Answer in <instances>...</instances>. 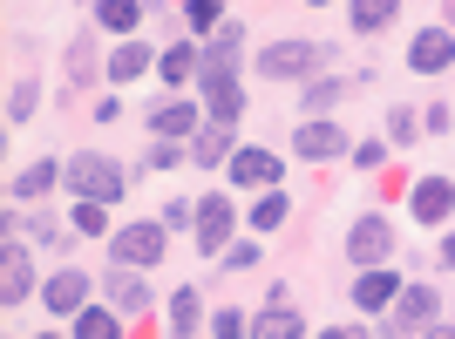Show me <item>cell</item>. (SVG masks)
Here are the masks:
<instances>
[{
    "label": "cell",
    "mask_w": 455,
    "mask_h": 339,
    "mask_svg": "<svg viewBox=\"0 0 455 339\" xmlns=\"http://www.w3.org/2000/svg\"><path fill=\"white\" fill-rule=\"evenodd\" d=\"M68 225H76L82 238H102V231H109V217H102V204H95V197H76V210H68Z\"/></svg>",
    "instance_id": "obj_26"
},
{
    "label": "cell",
    "mask_w": 455,
    "mask_h": 339,
    "mask_svg": "<svg viewBox=\"0 0 455 339\" xmlns=\"http://www.w3.org/2000/svg\"><path fill=\"white\" fill-rule=\"evenodd\" d=\"M245 312H211V333H218V339H238V333H245Z\"/></svg>",
    "instance_id": "obj_32"
},
{
    "label": "cell",
    "mask_w": 455,
    "mask_h": 339,
    "mask_svg": "<svg viewBox=\"0 0 455 339\" xmlns=\"http://www.w3.org/2000/svg\"><path fill=\"white\" fill-rule=\"evenodd\" d=\"M251 333H266V339H292V333H306V319H299V312H292L285 299H272L266 312L251 319Z\"/></svg>",
    "instance_id": "obj_18"
},
{
    "label": "cell",
    "mask_w": 455,
    "mask_h": 339,
    "mask_svg": "<svg viewBox=\"0 0 455 339\" xmlns=\"http://www.w3.org/2000/svg\"><path fill=\"white\" fill-rule=\"evenodd\" d=\"M35 292V264H28V245L20 238H7V251H0V305H20Z\"/></svg>",
    "instance_id": "obj_9"
},
{
    "label": "cell",
    "mask_w": 455,
    "mask_h": 339,
    "mask_svg": "<svg viewBox=\"0 0 455 339\" xmlns=\"http://www.w3.org/2000/svg\"><path fill=\"white\" fill-rule=\"evenodd\" d=\"M61 184H68V197H95V204H116V197L130 190V177H123L109 156H68V163H61Z\"/></svg>",
    "instance_id": "obj_1"
},
{
    "label": "cell",
    "mask_w": 455,
    "mask_h": 339,
    "mask_svg": "<svg viewBox=\"0 0 455 339\" xmlns=\"http://www.w3.org/2000/svg\"><path fill=\"white\" fill-rule=\"evenodd\" d=\"M387 136H395V143H415V136H421V115H408V109H387Z\"/></svg>",
    "instance_id": "obj_30"
},
{
    "label": "cell",
    "mask_w": 455,
    "mask_h": 339,
    "mask_svg": "<svg viewBox=\"0 0 455 339\" xmlns=\"http://www.w3.org/2000/svg\"><path fill=\"white\" fill-rule=\"evenodd\" d=\"M320 61H326L320 41H272V48H259V75L266 82H306Z\"/></svg>",
    "instance_id": "obj_2"
},
{
    "label": "cell",
    "mask_w": 455,
    "mask_h": 339,
    "mask_svg": "<svg viewBox=\"0 0 455 339\" xmlns=\"http://www.w3.org/2000/svg\"><path fill=\"white\" fill-rule=\"evenodd\" d=\"M109 305H116V312H143V305H150V285H143L136 264H116V272H109Z\"/></svg>",
    "instance_id": "obj_15"
},
{
    "label": "cell",
    "mask_w": 455,
    "mask_h": 339,
    "mask_svg": "<svg viewBox=\"0 0 455 339\" xmlns=\"http://www.w3.org/2000/svg\"><path fill=\"white\" fill-rule=\"evenodd\" d=\"M184 14H190V35H218L225 28V0H190Z\"/></svg>",
    "instance_id": "obj_25"
},
{
    "label": "cell",
    "mask_w": 455,
    "mask_h": 339,
    "mask_svg": "<svg viewBox=\"0 0 455 339\" xmlns=\"http://www.w3.org/2000/svg\"><path fill=\"white\" fill-rule=\"evenodd\" d=\"M150 130L156 136H197V130H204V115H197V102H164V109L150 115Z\"/></svg>",
    "instance_id": "obj_16"
},
{
    "label": "cell",
    "mask_w": 455,
    "mask_h": 339,
    "mask_svg": "<svg viewBox=\"0 0 455 339\" xmlns=\"http://www.w3.org/2000/svg\"><path fill=\"white\" fill-rule=\"evenodd\" d=\"M442 264H455V231H449V238H442Z\"/></svg>",
    "instance_id": "obj_35"
},
{
    "label": "cell",
    "mask_w": 455,
    "mask_h": 339,
    "mask_svg": "<svg viewBox=\"0 0 455 339\" xmlns=\"http://www.w3.org/2000/svg\"><path fill=\"white\" fill-rule=\"evenodd\" d=\"M35 102H41L35 75H28V82H14V89H7V122H28V115H35Z\"/></svg>",
    "instance_id": "obj_28"
},
{
    "label": "cell",
    "mask_w": 455,
    "mask_h": 339,
    "mask_svg": "<svg viewBox=\"0 0 455 339\" xmlns=\"http://www.w3.org/2000/svg\"><path fill=\"white\" fill-rule=\"evenodd\" d=\"M285 210H292V204H285V190L272 184L266 197H259V204H251V231H279V225H285Z\"/></svg>",
    "instance_id": "obj_24"
},
{
    "label": "cell",
    "mask_w": 455,
    "mask_h": 339,
    "mask_svg": "<svg viewBox=\"0 0 455 339\" xmlns=\"http://www.w3.org/2000/svg\"><path fill=\"white\" fill-rule=\"evenodd\" d=\"M340 95H347V82H340V75H326V82H313V89H306L299 102H306V109H333Z\"/></svg>",
    "instance_id": "obj_29"
},
{
    "label": "cell",
    "mask_w": 455,
    "mask_h": 339,
    "mask_svg": "<svg viewBox=\"0 0 455 339\" xmlns=\"http://www.w3.org/2000/svg\"><path fill=\"white\" fill-rule=\"evenodd\" d=\"M164 258V225H123V231H109V264H156Z\"/></svg>",
    "instance_id": "obj_4"
},
{
    "label": "cell",
    "mask_w": 455,
    "mask_h": 339,
    "mask_svg": "<svg viewBox=\"0 0 455 339\" xmlns=\"http://www.w3.org/2000/svg\"><path fill=\"white\" fill-rule=\"evenodd\" d=\"M197 245H204L211 258L231 245V204L225 197H197Z\"/></svg>",
    "instance_id": "obj_12"
},
{
    "label": "cell",
    "mask_w": 455,
    "mask_h": 339,
    "mask_svg": "<svg viewBox=\"0 0 455 339\" xmlns=\"http://www.w3.org/2000/svg\"><path fill=\"white\" fill-rule=\"evenodd\" d=\"M292 156H306V163H333V156H347V130H340V122H299V130H292Z\"/></svg>",
    "instance_id": "obj_6"
},
{
    "label": "cell",
    "mask_w": 455,
    "mask_h": 339,
    "mask_svg": "<svg viewBox=\"0 0 455 339\" xmlns=\"http://www.w3.org/2000/svg\"><path fill=\"white\" fill-rule=\"evenodd\" d=\"M449 20H455V0H449Z\"/></svg>",
    "instance_id": "obj_37"
},
{
    "label": "cell",
    "mask_w": 455,
    "mask_h": 339,
    "mask_svg": "<svg viewBox=\"0 0 455 339\" xmlns=\"http://www.w3.org/2000/svg\"><path fill=\"white\" fill-rule=\"evenodd\" d=\"M306 7H333V0H306Z\"/></svg>",
    "instance_id": "obj_36"
},
{
    "label": "cell",
    "mask_w": 455,
    "mask_h": 339,
    "mask_svg": "<svg viewBox=\"0 0 455 339\" xmlns=\"http://www.w3.org/2000/svg\"><path fill=\"white\" fill-rule=\"evenodd\" d=\"M435 312H442V299L428 285H401L395 305H387V333H435Z\"/></svg>",
    "instance_id": "obj_3"
},
{
    "label": "cell",
    "mask_w": 455,
    "mask_h": 339,
    "mask_svg": "<svg viewBox=\"0 0 455 339\" xmlns=\"http://www.w3.org/2000/svg\"><path fill=\"white\" fill-rule=\"evenodd\" d=\"M41 299H48V312H61V319H76L82 305H89V279H82V272H55V279L41 285Z\"/></svg>",
    "instance_id": "obj_13"
},
{
    "label": "cell",
    "mask_w": 455,
    "mask_h": 339,
    "mask_svg": "<svg viewBox=\"0 0 455 339\" xmlns=\"http://www.w3.org/2000/svg\"><path fill=\"white\" fill-rule=\"evenodd\" d=\"M279 177H285V163L272 150H251V143H245V150H231V184H238V190H272Z\"/></svg>",
    "instance_id": "obj_7"
},
{
    "label": "cell",
    "mask_w": 455,
    "mask_h": 339,
    "mask_svg": "<svg viewBox=\"0 0 455 339\" xmlns=\"http://www.w3.org/2000/svg\"><path fill=\"white\" fill-rule=\"evenodd\" d=\"M197 68H204V48H164V55H156V75L164 82H197Z\"/></svg>",
    "instance_id": "obj_17"
},
{
    "label": "cell",
    "mask_w": 455,
    "mask_h": 339,
    "mask_svg": "<svg viewBox=\"0 0 455 339\" xmlns=\"http://www.w3.org/2000/svg\"><path fill=\"white\" fill-rule=\"evenodd\" d=\"M95 20H102L109 35H130L136 20H143V0H95Z\"/></svg>",
    "instance_id": "obj_20"
},
{
    "label": "cell",
    "mask_w": 455,
    "mask_h": 339,
    "mask_svg": "<svg viewBox=\"0 0 455 339\" xmlns=\"http://www.w3.org/2000/svg\"><path fill=\"white\" fill-rule=\"evenodd\" d=\"M231 150H238V143H231V122H225V115H211V122H204V130H197V136H190V163H231Z\"/></svg>",
    "instance_id": "obj_14"
},
{
    "label": "cell",
    "mask_w": 455,
    "mask_h": 339,
    "mask_svg": "<svg viewBox=\"0 0 455 339\" xmlns=\"http://www.w3.org/2000/svg\"><path fill=\"white\" fill-rule=\"evenodd\" d=\"M395 292H401V272H395V264H367L361 279H354V305H361V312H387Z\"/></svg>",
    "instance_id": "obj_10"
},
{
    "label": "cell",
    "mask_w": 455,
    "mask_h": 339,
    "mask_svg": "<svg viewBox=\"0 0 455 339\" xmlns=\"http://www.w3.org/2000/svg\"><path fill=\"white\" fill-rule=\"evenodd\" d=\"M143 68H150V48H143V41H130V48L109 55V82H136Z\"/></svg>",
    "instance_id": "obj_22"
},
{
    "label": "cell",
    "mask_w": 455,
    "mask_h": 339,
    "mask_svg": "<svg viewBox=\"0 0 455 339\" xmlns=\"http://www.w3.org/2000/svg\"><path fill=\"white\" fill-rule=\"evenodd\" d=\"M395 14H401V0H354V7H347L354 35H380V28H387Z\"/></svg>",
    "instance_id": "obj_19"
},
{
    "label": "cell",
    "mask_w": 455,
    "mask_h": 339,
    "mask_svg": "<svg viewBox=\"0 0 455 339\" xmlns=\"http://www.w3.org/2000/svg\"><path fill=\"white\" fill-rule=\"evenodd\" d=\"M387 251H395V225L387 217H361V225L347 231V264H387Z\"/></svg>",
    "instance_id": "obj_5"
},
{
    "label": "cell",
    "mask_w": 455,
    "mask_h": 339,
    "mask_svg": "<svg viewBox=\"0 0 455 339\" xmlns=\"http://www.w3.org/2000/svg\"><path fill=\"white\" fill-rule=\"evenodd\" d=\"M164 231H197V204H171L164 210Z\"/></svg>",
    "instance_id": "obj_34"
},
{
    "label": "cell",
    "mask_w": 455,
    "mask_h": 339,
    "mask_svg": "<svg viewBox=\"0 0 455 339\" xmlns=\"http://www.w3.org/2000/svg\"><path fill=\"white\" fill-rule=\"evenodd\" d=\"M387 163V143H354V170H380Z\"/></svg>",
    "instance_id": "obj_33"
},
{
    "label": "cell",
    "mask_w": 455,
    "mask_h": 339,
    "mask_svg": "<svg viewBox=\"0 0 455 339\" xmlns=\"http://www.w3.org/2000/svg\"><path fill=\"white\" fill-rule=\"evenodd\" d=\"M408 210H415V225H442V217L455 210V184L449 177H421L415 197H408Z\"/></svg>",
    "instance_id": "obj_11"
},
{
    "label": "cell",
    "mask_w": 455,
    "mask_h": 339,
    "mask_svg": "<svg viewBox=\"0 0 455 339\" xmlns=\"http://www.w3.org/2000/svg\"><path fill=\"white\" fill-rule=\"evenodd\" d=\"M48 184H61V163H28V170H20V177H14V197H20V204H28V197H41V190H48Z\"/></svg>",
    "instance_id": "obj_23"
},
{
    "label": "cell",
    "mask_w": 455,
    "mask_h": 339,
    "mask_svg": "<svg viewBox=\"0 0 455 339\" xmlns=\"http://www.w3.org/2000/svg\"><path fill=\"white\" fill-rule=\"evenodd\" d=\"M449 61H455V35L449 28H421V35L408 41V68H415V75H442Z\"/></svg>",
    "instance_id": "obj_8"
},
{
    "label": "cell",
    "mask_w": 455,
    "mask_h": 339,
    "mask_svg": "<svg viewBox=\"0 0 455 339\" xmlns=\"http://www.w3.org/2000/svg\"><path fill=\"white\" fill-rule=\"evenodd\" d=\"M204 326V305H197V292H177L171 299V333H197Z\"/></svg>",
    "instance_id": "obj_27"
},
{
    "label": "cell",
    "mask_w": 455,
    "mask_h": 339,
    "mask_svg": "<svg viewBox=\"0 0 455 339\" xmlns=\"http://www.w3.org/2000/svg\"><path fill=\"white\" fill-rule=\"evenodd\" d=\"M218 258H225V272H245V264H259V245H251V238H238V245H225Z\"/></svg>",
    "instance_id": "obj_31"
},
{
    "label": "cell",
    "mask_w": 455,
    "mask_h": 339,
    "mask_svg": "<svg viewBox=\"0 0 455 339\" xmlns=\"http://www.w3.org/2000/svg\"><path fill=\"white\" fill-rule=\"evenodd\" d=\"M76 333L82 339H116V333H123V312H116V305H109V312H102V305H82V312H76Z\"/></svg>",
    "instance_id": "obj_21"
}]
</instances>
